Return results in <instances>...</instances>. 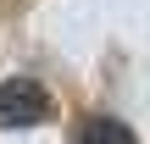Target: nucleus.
Instances as JSON below:
<instances>
[{"label":"nucleus","instance_id":"2","mask_svg":"<svg viewBox=\"0 0 150 144\" xmlns=\"http://www.w3.org/2000/svg\"><path fill=\"white\" fill-rule=\"evenodd\" d=\"M72 144H134V133L117 117H83L78 133H72Z\"/></svg>","mask_w":150,"mask_h":144},{"label":"nucleus","instance_id":"1","mask_svg":"<svg viewBox=\"0 0 150 144\" xmlns=\"http://www.w3.org/2000/svg\"><path fill=\"white\" fill-rule=\"evenodd\" d=\"M50 122V94L33 78H6L0 83V128H39Z\"/></svg>","mask_w":150,"mask_h":144}]
</instances>
